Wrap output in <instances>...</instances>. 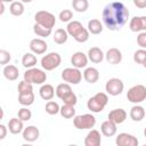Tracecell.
<instances>
[{
	"label": "cell",
	"mask_w": 146,
	"mask_h": 146,
	"mask_svg": "<svg viewBox=\"0 0 146 146\" xmlns=\"http://www.w3.org/2000/svg\"><path fill=\"white\" fill-rule=\"evenodd\" d=\"M1 2H13L14 0H0Z\"/></svg>",
	"instance_id": "49"
},
{
	"label": "cell",
	"mask_w": 146,
	"mask_h": 146,
	"mask_svg": "<svg viewBox=\"0 0 146 146\" xmlns=\"http://www.w3.org/2000/svg\"><path fill=\"white\" fill-rule=\"evenodd\" d=\"M54 41L57 43V44H64L67 39H68V33L66 30L64 29H57L54 33Z\"/></svg>",
	"instance_id": "27"
},
{
	"label": "cell",
	"mask_w": 146,
	"mask_h": 146,
	"mask_svg": "<svg viewBox=\"0 0 146 146\" xmlns=\"http://www.w3.org/2000/svg\"><path fill=\"white\" fill-rule=\"evenodd\" d=\"M89 34H90V32L88 31V29L83 27V29H82V30L74 36V40L78 41V42H80V43H83V42L88 41V39H89Z\"/></svg>",
	"instance_id": "38"
},
{
	"label": "cell",
	"mask_w": 146,
	"mask_h": 146,
	"mask_svg": "<svg viewBox=\"0 0 146 146\" xmlns=\"http://www.w3.org/2000/svg\"><path fill=\"white\" fill-rule=\"evenodd\" d=\"M21 1H22L23 3H29V2H31L32 0H21Z\"/></svg>",
	"instance_id": "48"
},
{
	"label": "cell",
	"mask_w": 146,
	"mask_h": 146,
	"mask_svg": "<svg viewBox=\"0 0 146 146\" xmlns=\"http://www.w3.org/2000/svg\"><path fill=\"white\" fill-rule=\"evenodd\" d=\"M88 60H89L88 55H86L82 51H76L71 57V64L74 67H76V68H83V67H86L87 64H88Z\"/></svg>",
	"instance_id": "12"
},
{
	"label": "cell",
	"mask_w": 146,
	"mask_h": 146,
	"mask_svg": "<svg viewBox=\"0 0 146 146\" xmlns=\"http://www.w3.org/2000/svg\"><path fill=\"white\" fill-rule=\"evenodd\" d=\"M22 65L25 68H31L36 65V57L33 52H26L22 57Z\"/></svg>",
	"instance_id": "25"
},
{
	"label": "cell",
	"mask_w": 146,
	"mask_h": 146,
	"mask_svg": "<svg viewBox=\"0 0 146 146\" xmlns=\"http://www.w3.org/2000/svg\"><path fill=\"white\" fill-rule=\"evenodd\" d=\"M88 31L91 33V34H99L103 32V24L100 23V21L94 18V19H90L88 22Z\"/></svg>",
	"instance_id": "26"
},
{
	"label": "cell",
	"mask_w": 146,
	"mask_h": 146,
	"mask_svg": "<svg viewBox=\"0 0 146 146\" xmlns=\"http://www.w3.org/2000/svg\"><path fill=\"white\" fill-rule=\"evenodd\" d=\"M60 115L64 117V119H72L75 116V108L73 105H67V104H64L62 107H60V111H59Z\"/></svg>",
	"instance_id": "32"
},
{
	"label": "cell",
	"mask_w": 146,
	"mask_h": 146,
	"mask_svg": "<svg viewBox=\"0 0 146 146\" xmlns=\"http://www.w3.org/2000/svg\"><path fill=\"white\" fill-rule=\"evenodd\" d=\"M73 124L79 130L91 129L96 124V117L92 114H89V113L82 114V115H76L73 119Z\"/></svg>",
	"instance_id": "5"
},
{
	"label": "cell",
	"mask_w": 146,
	"mask_h": 146,
	"mask_svg": "<svg viewBox=\"0 0 146 146\" xmlns=\"http://www.w3.org/2000/svg\"><path fill=\"white\" fill-rule=\"evenodd\" d=\"M133 5L139 9L146 8V0H133Z\"/></svg>",
	"instance_id": "44"
},
{
	"label": "cell",
	"mask_w": 146,
	"mask_h": 146,
	"mask_svg": "<svg viewBox=\"0 0 146 146\" xmlns=\"http://www.w3.org/2000/svg\"><path fill=\"white\" fill-rule=\"evenodd\" d=\"M129 27L132 32H143V25L140 16H135L129 22Z\"/></svg>",
	"instance_id": "34"
},
{
	"label": "cell",
	"mask_w": 146,
	"mask_h": 146,
	"mask_svg": "<svg viewBox=\"0 0 146 146\" xmlns=\"http://www.w3.org/2000/svg\"><path fill=\"white\" fill-rule=\"evenodd\" d=\"M83 79L88 83H96L99 80V71L96 67H87L83 72Z\"/></svg>",
	"instance_id": "20"
},
{
	"label": "cell",
	"mask_w": 146,
	"mask_h": 146,
	"mask_svg": "<svg viewBox=\"0 0 146 146\" xmlns=\"http://www.w3.org/2000/svg\"><path fill=\"white\" fill-rule=\"evenodd\" d=\"M137 43L140 48L146 49V31L139 32V34L137 36Z\"/></svg>",
	"instance_id": "43"
},
{
	"label": "cell",
	"mask_w": 146,
	"mask_h": 146,
	"mask_svg": "<svg viewBox=\"0 0 146 146\" xmlns=\"http://www.w3.org/2000/svg\"><path fill=\"white\" fill-rule=\"evenodd\" d=\"M11 59V56H10V52L5 50V49H1L0 50V64L6 66V64H8Z\"/></svg>",
	"instance_id": "42"
},
{
	"label": "cell",
	"mask_w": 146,
	"mask_h": 146,
	"mask_svg": "<svg viewBox=\"0 0 146 146\" xmlns=\"http://www.w3.org/2000/svg\"><path fill=\"white\" fill-rule=\"evenodd\" d=\"M62 63V57L58 52H49L41 58V67L46 71H52L57 68Z\"/></svg>",
	"instance_id": "6"
},
{
	"label": "cell",
	"mask_w": 146,
	"mask_h": 146,
	"mask_svg": "<svg viewBox=\"0 0 146 146\" xmlns=\"http://www.w3.org/2000/svg\"><path fill=\"white\" fill-rule=\"evenodd\" d=\"M33 32L38 35V36H41V38H48L50 34H51V29H48L46 26H42L38 23H35L33 25Z\"/></svg>",
	"instance_id": "31"
},
{
	"label": "cell",
	"mask_w": 146,
	"mask_h": 146,
	"mask_svg": "<svg viewBox=\"0 0 146 146\" xmlns=\"http://www.w3.org/2000/svg\"><path fill=\"white\" fill-rule=\"evenodd\" d=\"M58 18H59V21L63 22V23H70L71 19L73 18V13H72V10H70V9H64V10H62V11L59 13Z\"/></svg>",
	"instance_id": "39"
},
{
	"label": "cell",
	"mask_w": 146,
	"mask_h": 146,
	"mask_svg": "<svg viewBox=\"0 0 146 146\" xmlns=\"http://www.w3.org/2000/svg\"><path fill=\"white\" fill-rule=\"evenodd\" d=\"M143 66H144V67H145V68H146V60H145V62H144V64H143Z\"/></svg>",
	"instance_id": "50"
},
{
	"label": "cell",
	"mask_w": 146,
	"mask_h": 146,
	"mask_svg": "<svg viewBox=\"0 0 146 146\" xmlns=\"http://www.w3.org/2000/svg\"><path fill=\"white\" fill-rule=\"evenodd\" d=\"M108 120L113 121L114 123L116 124H121L125 121L127 119V112L123 110V108H115V110H112L108 115H107Z\"/></svg>",
	"instance_id": "16"
},
{
	"label": "cell",
	"mask_w": 146,
	"mask_h": 146,
	"mask_svg": "<svg viewBox=\"0 0 146 146\" xmlns=\"http://www.w3.org/2000/svg\"><path fill=\"white\" fill-rule=\"evenodd\" d=\"M72 91V88H71V84L65 82V83H59L57 87H56V96L59 98V99H63L66 95H68L70 92Z\"/></svg>",
	"instance_id": "28"
},
{
	"label": "cell",
	"mask_w": 146,
	"mask_h": 146,
	"mask_svg": "<svg viewBox=\"0 0 146 146\" xmlns=\"http://www.w3.org/2000/svg\"><path fill=\"white\" fill-rule=\"evenodd\" d=\"M124 89V83L119 78H112L107 80L105 84V90L110 96H119Z\"/></svg>",
	"instance_id": "9"
},
{
	"label": "cell",
	"mask_w": 146,
	"mask_h": 146,
	"mask_svg": "<svg viewBox=\"0 0 146 146\" xmlns=\"http://www.w3.org/2000/svg\"><path fill=\"white\" fill-rule=\"evenodd\" d=\"M24 121H22L19 117H13L9 120L8 122V129L13 135H18L21 132H23L24 130Z\"/></svg>",
	"instance_id": "19"
},
{
	"label": "cell",
	"mask_w": 146,
	"mask_h": 146,
	"mask_svg": "<svg viewBox=\"0 0 146 146\" xmlns=\"http://www.w3.org/2000/svg\"><path fill=\"white\" fill-rule=\"evenodd\" d=\"M7 135V128L5 124H0V140L5 139Z\"/></svg>",
	"instance_id": "45"
},
{
	"label": "cell",
	"mask_w": 146,
	"mask_h": 146,
	"mask_svg": "<svg viewBox=\"0 0 146 146\" xmlns=\"http://www.w3.org/2000/svg\"><path fill=\"white\" fill-rule=\"evenodd\" d=\"M108 103V96L105 92H97L95 96L90 97L87 102V107L92 113H100Z\"/></svg>",
	"instance_id": "2"
},
{
	"label": "cell",
	"mask_w": 146,
	"mask_h": 146,
	"mask_svg": "<svg viewBox=\"0 0 146 146\" xmlns=\"http://www.w3.org/2000/svg\"><path fill=\"white\" fill-rule=\"evenodd\" d=\"M24 80L32 84H43L47 81V74L44 71H42L40 68L31 67L25 71Z\"/></svg>",
	"instance_id": "3"
},
{
	"label": "cell",
	"mask_w": 146,
	"mask_h": 146,
	"mask_svg": "<svg viewBox=\"0 0 146 146\" xmlns=\"http://www.w3.org/2000/svg\"><path fill=\"white\" fill-rule=\"evenodd\" d=\"M115 143L117 146H138L139 141L137 137L128 132H121L116 136Z\"/></svg>",
	"instance_id": "10"
},
{
	"label": "cell",
	"mask_w": 146,
	"mask_h": 146,
	"mask_svg": "<svg viewBox=\"0 0 146 146\" xmlns=\"http://www.w3.org/2000/svg\"><path fill=\"white\" fill-rule=\"evenodd\" d=\"M17 90H18V94H27V92H32L33 91V84L23 80L18 83V87H17Z\"/></svg>",
	"instance_id": "36"
},
{
	"label": "cell",
	"mask_w": 146,
	"mask_h": 146,
	"mask_svg": "<svg viewBox=\"0 0 146 146\" xmlns=\"http://www.w3.org/2000/svg\"><path fill=\"white\" fill-rule=\"evenodd\" d=\"M62 79L64 82H67L70 84H79L82 80V73L80 68L76 67H66L62 71Z\"/></svg>",
	"instance_id": "8"
},
{
	"label": "cell",
	"mask_w": 146,
	"mask_h": 146,
	"mask_svg": "<svg viewBox=\"0 0 146 146\" xmlns=\"http://www.w3.org/2000/svg\"><path fill=\"white\" fill-rule=\"evenodd\" d=\"M116 123H114L113 121H111V120H106V121H104L103 123H102V125H100V131H102V133L105 136V137H113L115 133H116V131H117V128H116Z\"/></svg>",
	"instance_id": "17"
},
{
	"label": "cell",
	"mask_w": 146,
	"mask_h": 146,
	"mask_svg": "<svg viewBox=\"0 0 146 146\" xmlns=\"http://www.w3.org/2000/svg\"><path fill=\"white\" fill-rule=\"evenodd\" d=\"M72 7L78 13H84L89 8L88 0H72Z\"/></svg>",
	"instance_id": "33"
},
{
	"label": "cell",
	"mask_w": 146,
	"mask_h": 146,
	"mask_svg": "<svg viewBox=\"0 0 146 146\" xmlns=\"http://www.w3.org/2000/svg\"><path fill=\"white\" fill-rule=\"evenodd\" d=\"M133 60H135V63L143 65L144 62L146 60V49L140 48V49L136 50L135 54H133Z\"/></svg>",
	"instance_id": "37"
},
{
	"label": "cell",
	"mask_w": 146,
	"mask_h": 146,
	"mask_svg": "<svg viewBox=\"0 0 146 146\" xmlns=\"http://www.w3.org/2000/svg\"><path fill=\"white\" fill-rule=\"evenodd\" d=\"M2 73H3V76L9 81L17 80L19 75V71L15 65H6L2 70Z\"/></svg>",
	"instance_id": "23"
},
{
	"label": "cell",
	"mask_w": 146,
	"mask_h": 146,
	"mask_svg": "<svg viewBox=\"0 0 146 146\" xmlns=\"http://www.w3.org/2000/svg\"><path fill=\"white\" fill-rule=\"evenodd\" d=\"M18 103L23 106H30L34 103V94L27 92V94H18Z\"/></svg>",
	"instance_id": "30"
},
{
	"label": "cell",
	"mask_w": 146,
	"mask_h": 146,
	"mask_svg": "<svg viewBox=\"0 0 146 146\" xmlns=\"http://www.w3.org/2000/svg\"><path fill=\"white\" fill-rule=\"evenodd\" d=\"M5 13V2H1V10H0V14L2 15Z\"/></svg>",
	"instance_id": "47"
},
{
	"label": "cell",
	"mask_w": 146,
	"mask_h": 146,
	"mask_svg": "<svg viewBox=\"0 0 146 146\" xmlns=\"http://www.w3.org/2000/svg\"><path fill=\"white\" fill-rule=\"evenodd\" d=\"M102 18L104 25L110 31H117L128 22L129 10L122 2L114 1L104 7Z\"/></svg>",
	"instance_id": "1"
},
{
	"label": "cell",
	"mask_w": 146,
	"mask_h": 146,
	"mask_svg": "<svg viewBox=\"0 0 146 146\" xmlns=\"http://www.w3.org/2000/svg\"><path fill=\"white\" fill-rule=\"evenodd\" d=\"M62 100H63V103H64V104L75 106V104L78 103V97H76V95H75L73 91H71V92H70L68 95H66Z\"/></svg>",
	"instance_id": "41"
},
{
	"label": "cell",
	"mask_w": 146,
	"mask_h": 146,
	"mask_svg": "<svg viewBox=\"0 0 146 146\" xmlns=\"http://www.w3.org/2000/svg\"><path fill=\"white\" fill-rule=\"evenodd\" d=\"M140 19H141L143 31H146V16H140Z\"/></svg>",
	"instance_id": "46"
},
{
	"label": "cell",
	"mask_w": 146,
	"mask_h": 146,
	"mask_svg": "<svg viewBox=\"0 0 146 146\" xmlns=\"http://www.w3.org/2000/svg\"><path fill=\"white\" fill-rule=\"evenodd\" d=\"M145 115H146V111H145V108H144L143 106H140V105H137V104H136V105L132 106L131 110H130V117H131V120L135 121V122L141 121V120L145 117Z\"/></svg>",
	"instance_id": "22"
},
{
	"label": "cell",
	"mask_w": 146,
	"mask_h": 146,
	"mask_svg": "<svg viewBox=\"0 0 146 146\" xmlns=\"http://www.w3.org/2000/svg\"><path fill=\"white\" fill-rule=\"evenodd\" d=\"M105 59L111 65L120 64L122 60V52L117 48H110L105 54Z\"/></svg>",
	"instance_id": "13"
},
{
	"label": "cell",
	"mask_w": 146,
	"mask_h": 146,
	"mask_svg": "<svg viewBox=\"0 0 146 146\" xmlns=\"http://www.w3.org/2000/svg\"><path fill=\"white\" fill-rule=\"evenodd\" d=\"M30 49L33 54L35 55H42L47 51L48 49V44L43 39H32L30 42Z\"/></svg>",
	"instance_id": "11"
},
{
	"label": "cell",
	"mask_w": 146,
	"mask_h": 146,
	"mask_svg": "<svg viewBox=\"0 0 146 146\" xmlns=\"http://www.w3.org/2000/svg\"><path fill=\"white\" fill-rule=\"evenodd\" d=\"M22 135H23V139L25 141L33 143L40 137V131L35 125H29V127L24 128Z\"/></svg>",
	"instance_id": "14"
},
{
	"label": "cell",
	"mask_w": 146,
	"mask_h": 146,
	"mask_svg": "<svg viewBox=\"0 0 146 146\" xmlns=\"http://www.w3.org/2000/svg\"><path fill=\"white\" fill-rule=\"evenodd\" d=\"M9 11L13 16H22L24 13V5L22 1H13L9 6Z\"/></svg>",
	"instance_id": "29"
},
{
	"label": "cell",
	"mask_w": 146,
	"mask_h": 146,
	"mask_svg": "<svg viewBox=\"0 0 146 146\" xmlns=\"http://www.w3.org/2000/svg\"><path fill=\"white\" fill-rule=\"evenodd\" d=\"M127 99L132 104H139L146 99V87L144 84L132 86L127 92Z\"/></svg>",
	"instance_id": "4"
},
{
	"label": "cell",
	"mask_w": 146,
	"mask_h": 146,
	"mask_svg": "<svg viewBox=\"0 0 146 146\" xmlns=\"http://www.w3.org/2000/svg\"><path fill=\"white\" fill-rule=\"evenodd\" d=\"M82 29H83V25H82L81 22H79V21H71V22L67 24L66 31H67L68 35H71V36L74 38Z\"/></svg>",
	"instance_id": "24"
},
{
	"label": "cell",
	"mask_w": 146,
	"mask_h": 146,
	"mask_svg": "<svg viewBox=\"0 0 146 146\" xmlns=\"http://www.w3.org/2000/svg\"><path fill=\"white\" fill-rule=\"evenodd\" d=\"M100 143H102L100 132L96 129H91L84 138V145L86 146H99Z\"/></svg>",
	"instance_id": "15"
},
{
	"label": "cell",
	"mask_w": 146,
	"mask_h": 146,
	"mask_svg": "<svg viewBox=\"0 0 146 146\" xmlns=\"http://www.w3.org/2000/svg\"><path fill=\"white\" fill-rule=\"evenodd\" d=\"M18 117L22 120V121H29V120H31V117H32V112L29 110V108H26V107H22V108H19L18 110Z\"/></svg>",
	"instance_id": "40"
},
{
	"label": "cell",
	"mask_w": 146,
	"mask_h": 146,
	"mask_svg": "<svg viewBox=\"0 0 146 146\" xmlns=\"http://www.w3.org/2000/svg\"><path fill=\"white\" fill-rule=\"evenodd\" d=\"M34 19H35V23L42 25V26H46L48 29H51L55 26L56 24V17L54 14H51L50 11H47V10H39L35 13L34 15Z\"/></svg>",
	"instance_id": "7"
},
{
	"label": "cell",
	"mask_w": 146,
	"mask_h": 146,
	"mask_svg": "<svg viewBox=\"0 0 146 146\" xmlns=\"http://www.w3.org/2000/svg\"><path fill=\"white\" fill-rule=\"evenodd\" d=\"M55 94H56V90L54 89V87L51 84H48V83L42 84L41 88L39 89V95L44 100H51L54 98Z\"/></svg>",
	"instance_id": "21"
},
{
	"label": "cell",
	"mask_w": 146,
	"mask_h": 146,
	"mask_svg": "<svg viewBox=\"0 0 146 146\" xmlns=\"http://www.w3.org/2000/svg\"><path fill=\"white\" fill-rule=\"evenodd\" d=\"M88 58H89V60L90 62H92V63H95V64H99V63H102L103 60H104V58H105V54L103 52V50L100 49V48H98V47H92V48H90L89 50H88Z\"/></svg>",
	"instance_id": "18"
},
{
	"label": "cell",
	"mask_w": 146,
	"mask_h": 146,
	"mask_svg": "<svg viewBox=\"0 0 146 146\" xmlns=\"http://www.w3.org/2000/svg\"><path fill=\"white\" fill-rule=\"evenodd\" d=\"M144 136L146 137V128H145V130H144Z\"/></svg>",
	"instance_id": "51"
},
{
	"label": "cell",
	"mask_w": 146,
	"mask_h": 146,
	"mask_svg": "<svg viewBox=\"0 0 146 146\" xmlns=\"http://www.w3.org/2000/svg\"><path fill=\"white\" fill-rule=\"evenodd\" d=\"M44 110L46 112L49 114V115H56L59 113L60 111V106L58 105V103L54 102V100H48V103L46 104L44 106Z\"/></svg>",
	"instance_id": "35"
}]
</instances>
